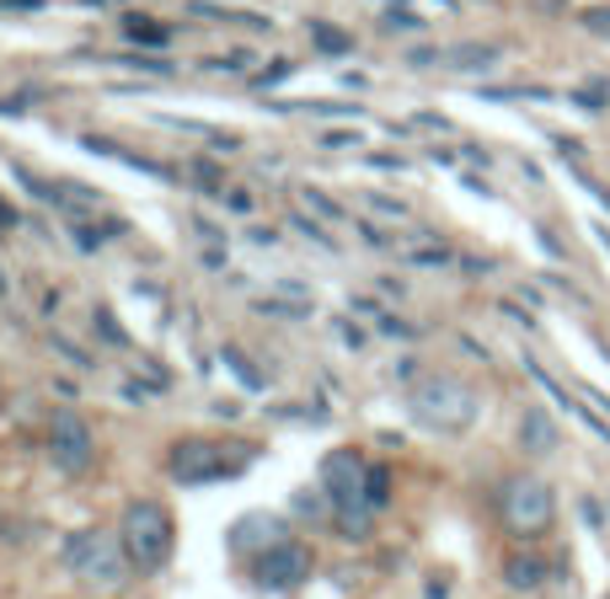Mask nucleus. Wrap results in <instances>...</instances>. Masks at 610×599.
Here are the masks:
<instances>
[{
  "label": "nucleus",
  "instance_id": "obj_1",
  "mask_svg": "<svg viewBox=\"0 0 610 599\" xmlns=\"http://www.w3.org/2000/svg\"><path fill=\"white\" fill-rule=\"evenodd\" d=\"M322 493L333 504L343 536H369V509H375V471L359 449H333L322 460Z\"/></svg>",
  "mask_w": 610,
  "mask_h": 599
},
{
  "label": "nucleus",
  "instance_id": "obj_2",
  "mask_svg": "<svg viewBox=\"0 0 610 599\" xmlns=\"http://www.w3.org/2000/svg\"><path fill=\"white\" fill-rule=\"evenodd\" d=\"M407 413L424 423V428H439V434H466L477 423V390L466 386L460 375H418V386L407 390Z\"/></svg>",
  "mask_w": 610,
  "mask_h": 599
},
{
  "label": "nucleus",
  "instance_id": "obj_3",
  "mask_svg": "<svg viewBox=\"0 0 610 599\" xmlns=\"http://www.w3.org/2000/svg\"><path fill=\"white\" fill-rule=\"evenodd\" d=\"M119 540L134 572H161L172 557V509L161 498H134L119 519Z\"/></svg>",
  "mask_w": 610,
  "mask_h": 599
},
{
  "label": "nucleus",
  "instance_id": "obj_4",
  "mask_svg": "<svg viewBox=\"0 0 610 599\" xmlns=\"http://www.w3.org/2000/svg\"><path fill=\"white\" fill-rule=\"evenodd\" d=\"M498 519H504V530L515 540H541L557 525V493H551V481L530 477V471H519L498 487Z\"/></svg>",
  "mask_w": 610,
  "mask_h": 599
},
{
  "label": "nucleus",
  "instance_id": "obj_5",
  "mask_svg": "<svg viewBox=\"0 0 610 599\" xmlns=\"http://www.w3.org/2000/svg\"><path fill=\"white\" fill-rule=\"evenodd\" d=\"M64 568L75 572V578H87V583H96V589H113V583H123V572H129V551H123L119 530L92 525V530L64 540Z\"/></svg>",
  "mask_w": 610,
  "mask_h": 599
},
{
  "label": "nucleus",
  "instance_id": "obj_6",
  "mask_svg": "<svg viewBox=\"0 0 610 599\" xmlns=\"http://www.w3.org/2000/svg\"><path fill=\"white\" fill-rule=\"evenodd\" d=\"M246 460H252V449H225L220 439H177L166 455V471L183 487H199V481H231Z\"/></svg>",
  "mask_w": 610,
  "mask_h": 599
},
{
  "label": "nucleus",
  "instance_id": "obj_7",
  "mask_svg": "<svg viewBox=\"0 0 610 599\" xmlns=\"http://www.w3.org/2000/svg\"><path fill=\"white\" fill-rule=\"evenodd\" d=\"M49 455H54V466H60L64 477H87L92 471V428H87V418L81 413H70V407H60L54 418H49Z\"/></svg>",
  "mask_w": 610,
  "mask_h": 599
},
{
  "label": "nucleus",
  "instance_id": "obj_8",
  "mask_svg": "<svg viewBox=\"0 0 610 599\" xmlns=\"http://www.w3.org/2000/svg\"><path fill=\"white\" fill-rule=\"evenodd\" d=\"M311 568H316V557H311L305 540H274L268 551L252 557V578H257L263 589H295V583L311 578Z\"/></svg>",
  "mask_w": 610,
  "mask_h": 599
},
{
  "label": "nucleus",
  "instance_id": "obj_9",
  "mask_svg": "<svg viewBox=\"0 0 610 599\" xmlns=\"http://www.w3.org/2000/svg\"><path fill=\"white\" fill-rule=\"evenodd\" d=\"M504 583L519 589V595H530V589H541V583H547V562H541L536 551H515V557L504 562Z\"/></svg>",
  "mask_w": 610,
  "mask_h": 599
},
{
  "label": "nucleus",
  "instance_id": "obj_10",
  "mask_svg": "<svg viewBox=\"0 0 610 599\" xmlns=\"http://www.w3.org/2000/svg\"><path fill=\"white\" fill-rule=\"evenodd\" d=\"M519 445L530 449V455H551V449H557V423H551L541 407H530V413L519 418Z\"/></svg>",
  "mask_w": 610,
  "mask_h": 599
},
{
  "label": "nucleus",
  "instance_id": "obj_11",
  "mask_svg": "<svg viewBox=\"0 0 610 599\" xmlns=\"http://www.w3.org/2000/svg\"><path fill=\"white\" fill-rule=\"evenodd\" d=\"M492 60H498V49H492V43H466V49H450V64H456V70H488Z\"/></svg>",
  "mask_w": 610,
  "mask_h": 599
},
{
  "label": "nucleus",
  "instance_id": "obj_12",
  "mask_svg": "<svg viewBox=\"0 0 610 599\" xmlns=\"http://www.w3.org/2000/svg\"><path fill=\"white\" fill-rule=\"evenodd\" d=\"M123 32H129L134 43H166V28H161V22H151V17H129V22H123Z\"/></svg>",
  "mask_w": 610,
  "mask_h": 599
},
{
  "label": "nucleus",
  "instance_id": "obj_13",
  "mask_svg": "<svg viewBox=\"0 0 610 599\" xmlns=\"http://www.w3.org/2000/svg\"><path fill=\"white\" fill-rule=\"evenodd\" d=\"M583 28L610 38V6H589V11H583Z\"/></svg>",
  "mask_w": 610,
  "mask_h": 599
},
{
  "label": "nucleus",
  "instance_id": "obj_14",
  "mask_svg": "<svg viewBox=\"0 0 610 599\" xmlns=\"http://www.w3.org/2000/svg\"><path fill=\"white\" fill-rule=\"evenodd\" d=\"M316 43H322V49H348V32H333V28H316Z\"/></svg>",
  "mask_w": 610,
  "mask_h": 599
},
{
  "label": "nucleus",
  "instance_id": "obj_15",
  "mask_svg": "<svg viewBox=\"0 0 610 599\" xmlns=\"http://www.w3.org/2000/svg\"><path fill=\"white\" fill-rule=\"evenodd\" d=\"M354 140H359V134H348V129H337V134H327V140H322V145L333 150V145H354Z\"/></svg>",
  "mask_w": 610,
  "mask_h": 599
},
{
  "label": "nucleus",
  "instance_id": "obj_16",
  "mask_svg": "<svg viewBox=\"0 0 610 599\" xmlns=\"http://www.w3.org/2000/svg\"><path fill=\"white\" fill-rule=\"evenodd\" d=\"M11 225H17V210H11V204L0 199V231H11Z\"/></svg>",
  "mask_w": 610,
  "mask_h": 599
},
{
  "label": "nucleus",
  "instance_id": "obj_17",
  "mask_svg": "<svg viewBox=\"0 0 610 599\" xmlns=\"http://www.w3.org/2000/svg\"><path fill=\"white\" fill-rule=\"evenodd\" d=\"M0 407H6V380H0Z\"/></svg>",
  "mask_w": 610,
  "mask_h": 599
},
{
  "label": "nucleus",
  "instance_id": "obj_18",
  "mask_svg": "<svg viewBox=\"0 0 610 599\" xmlns=\"http://www.w3.org/2000/svg\"><path fill=\"white\" fill-rule=\"evenodd\" d=\"M0 290H6V284H0Z\"/></svg>",
  "mask_w": 610,
  "mask_h": 599
}]
</instances>
